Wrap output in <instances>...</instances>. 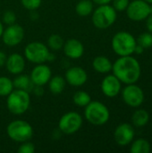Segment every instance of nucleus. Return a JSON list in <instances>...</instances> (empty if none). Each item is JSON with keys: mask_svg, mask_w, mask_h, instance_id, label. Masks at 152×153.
I'll use <instances>...</instances> for the list:
<instances>
[{"mask_svg": "<svg viewBox=\"0 0 152 153\" xmlns=\"http://www.w3.org/2000/svg\"><path fill=\"white\" fill-rule=\"evenodd\" d=\"M150 6L151 4L144 0H133L125 10L127 17L134 22L143 21L151 14Z\"/></svg>", "mask_w": 152, "mask_h": 153, "instance_id": "10", "label": "nucleus"}, {"mask_svg": "<svg viewBox=\"0 0 152 153\" xmlns=\"http://www.w3.org/2000/svg\"><path fill=\"white\" fill-rule=\"evenodd\" d=\"M116 18L117 12L108 4L99 5V7L93 10L91 21L96 28L104 30L111 27L116 22Z\"/></svg>", "mask_w": 152, "mask_h": 153, "instance_id": "5", "label": "nucleus"}, {"mask_svg": "<svg viewBox=\"0 0 152 153\" xmlns=\"http://www.w3.org/2000/svg\"><path fill=\"white\" fill-rule=\"evenodd\" d=\"M32 91H33L37 96H41V95L43 94L42 86H36V85H34V88H33Z\"/></svg>", "mask_w": 152, "mask_h": 153, "instance_id": "33", "label": "nucleus"}, {"mask_svg": "<svg viewBox=\"0 0 152 153\" xmlns=\"http://www.w3.org/2000/svg\"><path fill=\"white\" fill-rule=\"evenodd\" d=\"M129 3V0H112V6L116 12H124L126 10Z\"/></svg>", "mask_w": 152, "mask_h": 153, "instance_id": "30", "label": "nucleus"}, {"mask_svg": "<svg viewBox=\"0 0 152 153\" xmlns=\"http://www.w3.org/2000/svg\"><path fill=\"white\" fill-rule=\"evenodd\" d=\"M19 153H34L35 152V145L30 142L26 141L23 143H21V145L18 148Z\"/></svg>", "mask_w": 152, "mask_h": 153, "instance_id": "29", "label": "nucleus"}, {"mask_svg": "<svg viewBox=\"0 0 152 153\" xmlns=\"http://www.w3.org/2000/svg\"><path fill=\"white\" fill-rule=\"evenodd\" d=\"M90 101V95L84 91H77L73 96V102L80 108H85Z\"/></svg>", "mask_w": 152, "mask_h": 153, "instance_id": "24", "label": "nucleus"}, {"mask_svg": "<svg viewBox=\"0 0 152 153\" xmlns=\"http://www.w3.org/2000/svg\"><path fill=\"white\" fill-rule=\"evenodd\" d=\"M6 134L12 141L21 143L30 141L33 136V128L27 121L16 119L8 124Z\"/></svg>", "mask_w": 152, "mask_h": 153, "instance_id": "6", "label": "nucleus"}, {"mask_svg": "<svg viewBox=\"0 0 152 153\" xmlns=\"http://www.w3.org/2000/svg\"><path fill=\"white\" fill-rule=\"evenodd\" d=\"M84 117L90 124L100 126L109 120L110 112L108 108L102 102L91 100L84 108Z\"/></svg>", "mask_w": 152, "mask_h": 153, "instance_id": "4", "label": "nucleus"}, {"mask_svg": "<svg viewBox=\"0 0 152 153\" xmlns=\"http://www.w3.org/2000/svg\"><path fill=\"white\" fill-rule=\"evenodd\" d=\"M150 121V114L145 109H137L132 116V123L136 127H143Z\"/></svg>", "mask_w": 152, "mask_h": 153, "instance_id": "22", "label": "nucleus"}, {"mask_svg": "<svg viewBox=\"0 0 152 153\" xmlns=\"http://www.w3.org/2000/svg\"><path fill=\"white\" fill-rule=\"evenodd\" d=\"M23 38H24V30L21 25L17 23L7 25V27L4 29L1 37L4 44L8 47H15L19 45L22 41Z\"/></svg>", "mask_w": 152, "mask_h": 153, "instance_id": "11", "label": "nucleus"}, {"mask_svg": "<svg viewBox=\"0 0 152 153\" xmlns=\"http://www.w3.org/2000/svg\"><path fill=\"white\" fill-rule=\"evenodd\" d=\"M48 89L53 94H60L64 91L66 84V81L63 76L56 75L52 76L47 82Z\"/></svg>", "mask_w": 152, "mask_h": 153, "instance_id": "20", "label": "nucleus"}, {"mask_svg": "<svg viewBox=\"0 0 152 153\" xmlns=\"http://www.w3.org/2000/svg\"><path fill=\"white\" fill-rule=\"evenodd\" d=\"M131 143H132L131 148H130L131 153L151 152V144L147 140H145L143 138H140L135 141H133Z\"/></svg>", "mask_w": 152, "mask_h": 153, "instance_id": "23", "label": "nucleus"}, {"mask_svg": "<svg viewBox=\"0 0 152 153\" xmlns=\"http://www.w3.org/2000/svg\"><path fill=\"white\" fill-rule=\"evenodd\" d=\"M52 77V71L50 67L44 64H38L30 74V78L34 85L44 86L47 84Z\"/></svg>", "mask_w": 152, "mask_h": 153, "instance_id": "13", "label": "nucleus"}, {"mask_svg": "<svg viewBox=\"0 0 152 153\" xmlns=\"http://www.w3.org/2000/svg\"><path fill=\"white\" fill-rule=\"evenodd\" d=\"M112 72L118 80L125 84L136 83L142 74L139 61L132 56H120L112 66Z\"/></svg>", "mask_w": 152, "mask_h": 153, "instance_id": "1", "label": "nucleus"}, {"mask_svg": "<svg viewBox=\"0 0 152 153\" xmlns=\"http://www.w3.org/2000/svg\"><path fill=\"white\" fill-rule=\"evenodd\" d=\"M21 3L25 9L34 11L40 6L42 0H21Z\"/></svg>", "mask_w": 152, "mask_h": 153, "instance_id": "28", "label": "nucleus"}, {"mask_svg": "<svg viewBox=\"0 0 152 153\" xmlns=\"http://www.w3.org/2000/svg\"><path fill=\"white\" fill-rule=\"evenodd\" d=\"M3 31H4V25H3V22L0 21V39H1V37H2Z\"/></svg>", "mask_w": 152, "mask_h": 153, "instance_id": "37", "label": "nucleus"}, {"mask_svg": "<svg viewBox=\"0 0 152 153\" xmlns=\"http://www.w3.org/2000/svg\"><path fill=\"white\" fill-rule=\"evenodd\" d=\"M113 64L111 63L110 59L104 56H96L92 61V67L93 69L99 73V74H108L112 71Z\"/></svg>", "mask_w": 152, "mask_h": 153, "instance_id": "18", "label": "nucleus"}, {"mask_svg": "<svg viewBox=\"0 0 152 153\" xmlns=\"http://www.w3.org/2000/svg\"><path fill=\"white\" fill-rule=\"evenodd\" d=\"M82 123V117L78 112L70 111L64 114L60 117L58 121V128L61 133L71 135L77 133L81 129Z\"/></svg>", "mask_w": 152, "mask_h": 153, "instance_id": "8", "label": "nucleus"}, {"mask_svg": "<svg viewBox=\"0 0 152 153\" xmlns=\"http://www.w3.org/2000/svg\"><path fill=\"white\" fill-rule=\"evenodd\" d=\"M30 106V92L19 89H13L7 96L6 107L10 113L20 116L27 112Z\"/></svg>", "mask_w": 152, "mask_h": 153, "instance_id": "3", "label": "nucleus"}, {"mask_svg": "<svg viewBox=\"0 0 152 153\" xmlns=\"http://www.w3.org/2000/svg\"><path fill=\"white\" fill-rule=\"evenodd\" d=\"M102 93L108 98L116 97L122 89V82L114 74H108L104 77L100 84Z\"/></svg>", "mask_w": 152, "mask_h": 153, "instance_id": "15", "label": "nucleus"}, {"mask_svg": "<svg viewBox=\"0 0 152 153\" xmlns=\"http://www.w3.org/2000/svg\"><path fill=\"white\" fill-rule=\"evenodd\" d=\"M135 133L133 126L128 123H123L116 126L114 132V139L119 146L130 144L134 138Z\"/></svg>", "mask_w": 152, "mask_h": 153, "instance_id": "12", "label": "nucleus"}, {"mask_svg": "<svg viewBox=\"0 0 152 153\" xmlns=\"http://www.w3.org/2000/svg\"><path fill=\"white\" fill-rule=\"evenodd\" d=\"M137 44L136 39L128 31L121 30L114 35L111 40L113 51L119 56H132Z\"/></svg>", "mask_w": 152, "mask_h": 153, "instance_id": "2", "label": "nucleus"}, {"mask_svg": "<svg viewBox=\"0 0 152 153\" xmlns=\"http://www.w3.org/2000/svg\"><path fill=\"white\" fill-rule=\"evenodd\" d=\"M144 48L143 47H142L141 45H139V44H136V46H135V48H134V53L135 54H137V55H142L143 52H144Z\"/></svg>", "mask_w": 152, "mask_h": 153, "instance_id": "35", "label": "nucleus"}, {"mask_svg": "<svg viewBox=\"0 0 152 153\" xmlns=\"http://www.w3.org/2000/svg\"><path fill=\"white\" fill-rule=\"evenodd\" d=\"M65 79L71 86L81 87L87 82L88 74L81 66H73L66 70Z\"/></svg>", "mask_w": 152, "mask_h": 153, "instance_id": "14", "label": "nucleus"}, {"mask_svg": "<svg viewBox=\"0 0 152 153\" xmlns=\"http://www.w3.org/2000/svg\"><path fill=\"white\" fill-rule=\"evenodd\" d=\"M65 44L64 39L58 35V34H52L47 39V47L49 49L52 50H60L63 48V46Z\"/></svg>", "mask_w": 152, "mask_h": 153, "instance_id": "26", "label": "nucleus"}, {"mask_svg": "<svg viewBox=\"0 0 152 153\" xmlns=\"http://www.w3.org/2000/svg\"><path fill=\"white\" fill-rule=\"evenodd\" d=\"M150 11H151V13H152V4H151L150 6Z\"/></svg>", "mask_w": 152, "mask_h": 153, "instance_id": "39", "label": "nucleus"}, {"mask_svg": "<svg viewBox=\"0 0 152 153\" xmlns=\"http://www.w3.org/2000/svg\"><path fill=\"white\" fill-rule=\"evenodd\" d=\"M65 55L70 59H79L84 54V46L77 39H69L63 46Z\"/></svg>", "mask_w": 152, "mask_h": 153, "instance_id": "16", "label": "nucleus"}, {"mask_svg": "<svg viewBox=\"0 0 152 153\" xmlns=\"http://www.w3.org/2000/svg\"><path fill=\"white\" fill-rule=\"evenodd\" d=\"M14 89L13 80L6 76H0V96L7 97Z\"/></svg>", "mask_w": 152, "mask_h": 153, "instance_id": "25", "label": "nucleus"}, {"mask_svg": "<svg viewBox=\"0 0 152 153\" xmlns=\"http://www.w3.org/2000/svg\"><path fill=\"white\" fill-rule=\"evenodd\" d=\"M146 3H148V4H152V0H144Z\"/></svg>", "mask_w": 152, "mask_h": 153, "instance_id": "38", "label": "nucleus"}, {"mask_svg": "<svg viewBox=\"0 0 152 153\" xmlns=\"http://www.w3.org/2000/svg\"><path fill=\"white\" fill-rule=\"evenodd\" d=\"M14 89H19L22 91H26L28 92L32 91L34 88V84L31 82L30 76L26 74H17V76L13 80Z\"/></svg>", "mask_w": 152, "mask_h": 153, "instance_id": "19", "label": "nucleus"}, {"mask_svg": "<svg viewBox=\"0 0 152 153\" xmlns=\"http://www.w3.org/2000/svg\"><path fill=\"white\" fill-rule=\"evenodd\" d=\"M6 55L4 54V52L3 51H0V67L4 66L5 65V62H6Z\"/></svg>", "mask_w": 152, "mask_h": 153, "instance_id": "34", "label": "nucleus"}, {"mask_svg": "<svg viewBox=\"0 0 152 153\" xmlns=\"http://www.w3.org/2000/svg\"><path fill=\"white\" fill-rule=\"evenodd\" d=\"M94 3L92 0H79L75 5V12L81 17H86L92 13Z\"/></svg>", "mask_w": 152, "mask_h": 153, "instance_id": "21", "label": "nucleus"}, {"mask_svg": "<svg viewBox=\"0 0 152 153\" xmlns=\"http://www.w3.org/2000/svg\"><path fill=\"white\" fill-rule=\"evenodd\" d=\"M4 65L10 74H20L25 69V57L19 53H13L6 58Z\"/></svg>", "mask_w": 152, "mask_h": 153, "instance_id": "17", "label": "nucleus"}, {"mask_svg": "<svg viewBox=\"0 0 152 153\" xmlns=\"http://www.w3.org/2000/svg\"><path fill=\"white\" fill-rule=\"evenodd\" d=\"M92 2L98 5H102V4H108L112 2V0H92Z\"/></svg>", "mask_w": 152, "mask_h": 153, "instance_id": "36", "label": "nucleus"}, {"mask_svg": "<svg viewBox=\"0 0 152 153\" xmlns=\"http://www.w3.org/2000/svg\"><path fill=\"white\" fill-rule=\"evenodd\" d=\"M124 102L131 108H139L144 101V92L142 89L135 83L126 84L122 91Z\"/></svg>", "mask_w": 152, "mask_h": 153, "instance_id": "9", "label": "nucleus"}, {"mask_svg": "<svg viewBox=\"0 0 152 153\" xmlns=\"http://www.w3.org/2000/svg\"><path fill=\"white\" fill-rule=\"evenodd\" d=\"M137 44L141 45L144 48H150L152 47V33L151 32H144L141 34L136 39Z\"/></svg>", "mask_w": 152, "mask_h": 153, "instance_id": "27", "label": "nucleus"}, {"mask_svg": "<svg viewBox=\"0 0 152 153\" xmlns=\"http://www.w3.org/2000/svg\"><path fill=\"white\" fill-rule=\"evenodd\" d=\"M3 22L6 25H11L16 22V14L13 11H5L3 14Z\"/></svg>", "mask_w": 152, "mask_h": 153, "instance_id": "31", "label": "nucleus"}, {"mask_svg": "<svg viewBox=\"0 0 152 153\" xmlns=\"http://www.w3.org/2000/svg\"><path fill=\"white\" fill-rule=\"evenodd\" d=\"M145 20H146V28L150 32L152 33V13H151Z\"/></svg>", "mask_w": 152, "mask_h": 153, "instance_id": "32", "label": "nucleus"}, {"mask_svg": "<svg viewBox=\"0 0 152 153\" xmlns=\"http://www.w3.org/2000/svg\"><path fill=\"white\" fill-rule=\"evenodd\" d=\"M50 51L47 46L39 41H32L24 48V57L32 64H44L47 62Z\"/></svg>", "mask_w": 152, "mask_h": 153, "instance_id": "7", "label": "nucleus"}]
</instances>
